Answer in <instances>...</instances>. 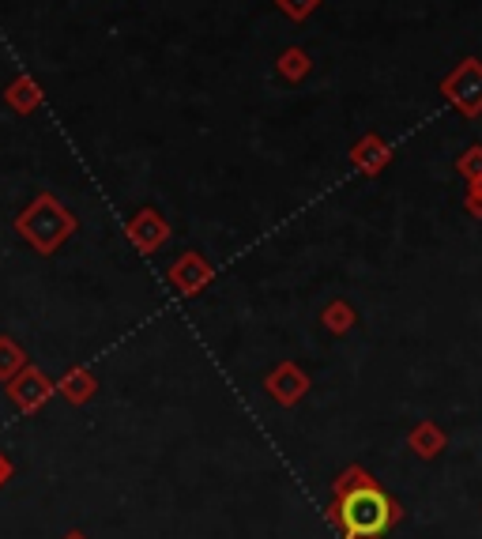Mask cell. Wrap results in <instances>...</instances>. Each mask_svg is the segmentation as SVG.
<instances>
[{"instance_id": "6da1fadb", "label": "cell", "mask_w": 482, "mask_h": 539, "mask_svg": "<svg viewBox=\"0 0 482 539\" xmlns=\"http://www.w3.org/2000/svg\"><path fill=\"white\" fill-rule=\"evenodd\" d=\"M388 521V506L377 490H358L343 506V524L354 536H377Z\"/></svg>"}]
</instances>
